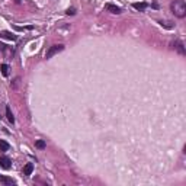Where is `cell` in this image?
Here are the masks:
<instances>
[{
  "mask_svg": "<svg viewBox=\"0 0 186 186\" xmlns=\"http://www.w3.org/2000/svg\"><path fill=\"white\" fill-rule=\"evenodd\" d=\"M172 45H173V48H175V50H177V51H179V53H180L182 55L186 54V50H185V47H183V42H182V41H179V39H177V41H175V42H173Z\"/></svg>",
  "mask_w": 186,
  "mask_h": 186,
  "instance_id": "cell-5",
  "label": "cell"
},
{
  "mask_svg": "<svg viewBox=\"0 0 186 186\" xmlns=\"http://www.w3.org/2000/svg\"><path fill=\"white\" fill-rule=\"evenodd\" d=\"M0 38H6V39H10V41H16L18 39L16 35H13L12 32H7V31H1L0 32Z\"/></svg>",
  "mask_w": 186,
  "mask_h": 186,
  "instance_id": "cell-6",
  "label": "cell"
},
{
  "mask_svg": "<svg viewBox=\"0 0 186 186\" xmlns=\"http://www.w3.org/2000/svg\"><path fill=\"white\" fill-rule=\"evenodd\" d=\"M66 13L67 15H74V13H76V9H74V7H70V9H67Z\"/></svg>",
  "mask_w": 186,
  "mask_h": 186,
  "instance_id": "cell-15",
  "label": "cell"
},
{
  "mask_svg": "<svg viewBox=\"0 0 186 186\" xmlns=\"http://www.w3.org/2000/svg\"><path fill=\"white\" fill-rule=\"evenodd\" d=\"M10 166H12V163H10V159L9 157H6V156H1L0 157V167L1 169H10Z\"/></svg>",
  "mask_w": 186,
  "mask_h": 186,
  "instance_id": "cell-4",
  "label": "cell"
},
{
  "mask_svg": "<svg viewBox=\"0 0 186 186\" xmlns=\"http://www.w3.org/2000/svg\"><path fill=\"white\" fill-rule=\"evenodd\" d=\"M32 170H33V164L32 163H28L25 167H23V175H31L32 173Z\"/></svg>",
  "mask_w": 186,
  "mask_h": 186,
  "instance_id": "cell-8",
  "label": "cell"
},
{
  "mask_svg": "<svg viewBox=\"0 0 186 186\" xmlns=\"http://www.w3.org/2000/svg\"><path fill=\"white\" fill-rule=\"evenodd\" d=\"M9 148H10V145H9L7 142L3 141V140H0V150H1V151H7Z\"/></svg>",
  "mask_w": 186,
  "mask_h": 186,
  "instance_id": "cell-11",
  "label": "cell"
},
{
  "mask_svg": "<svg viewBox=\"0 0 186 186\" xmlns=\"http://www.w3.org/2000/svg\"><path fill=\"white\" fill-rule=\"evenodd\" d=\"M160 25L162 26H164V28H173V25H172V22H169V21H160Z\"/></svg>",
  "mask_w": 186,
  "mask_h": 186,
  "instance_id": "cell-14",
  "label": "cell"
},
{
  "mask_svg": "<svg viewBox=\"0 0 186 186\" xmlns=\"http://www.w3.org/2000/svg\"><path fill=\"white\" fill-rule=\"evenodd\" d=\"M0 70H1V74L4 77L9 76V66H7V64H1V66H0Z\"/></svg>",
  "mask_w": 186,
  "mask_h": 186,
  "instance_id": "cell-9",
  "label": "cell"
},
{
  "mask_svg": "<svg viewBox=\"0 0 186 186\" xmlns=\"http://www.w3.org/2000/svg\"><path fill=\"white\" fill-rule=\"evenodd\" d=\"M0 182H1V183H6V185H12V183H13V180H12L10 177H0Z\"/></svg>",
  "mask_w": 186,
  "mask_h": 186,
  "instance_id": "cell-13",
  "label": "cell"
},
{
  "mask_svg": "<svg viewBox=\"0 0 186 186\" xmlns=\"http://www.w3.org/2000/svg\"><path fill=\"white\" fill-rule=\"evenodd\" d=\"M35 147H36V148H41V150L45 148V141L44 140H38V141L35 142Z\"/></svg>",
  "mask_w": 186,
  "mask_h": 186,
  "instance_id": "cell-12",
  "label": "cell"
},
{
  "mask_svg": "<svg viewBox=\"0 0 186 186\" xmlns=\"http://www.w3.org/2000/svg\"><path fill=\"white\" fill-rule=\"evenodd\" d=\"M170 9H172V13L175 16H177V18H185L186 16V4L183 0H175V1H172Z\"/></svg>",
  "mask_w": 186,
  "mask_h": 186,
  "instance_id": "cell-1",
  "label": "cell"
},
{
  "mask_svg": "<svg viewBox=\"0 0 186 186\" xmlns=\"http://www.w3.org/2000/svg\"><path fill=\"white\" fill-rule=\"evenodd\" d=\"M6 116H7V119H9V122H15V118H13V113H12V110L9 106H6Z\"/></svg>",
  "mask_w": 186,
  "mask_h": 186,
  "instance_id": "cell-10",
  "label": "cell"
},
{
  "mask_svg": "<svg viewBox=\"0 0 186 186\" xmlns=\"http://www.w3.org/2000/svg\"><path fill=\"white\" fill-rule=\"evenodd\" d=\"M63 50H64V45H63V44L53 45V47H50V48H48V51H47V54H45V58H47V60H48V58H53L55 54L61 53Z\"/></svg>",
  "mask_w": 186,
  "mask_h": 186,
  "instance_id": "cell-2",
  "label": "cell"
},
{
  "mask_svg": "<svg viewBox=\"0 0 186 186\" xmlns=\"http://www.w3.org/2000/svg\"><path fill=\"white\" fill-rule=\"evenodd\" d=\"M147 6H148V4L144 3V1H142V3H134V4H132L134 9H137V10H140V12H144L145 9H147Z\"/></svg>",
  "mask_w": 186,
  "mask_h": 186,
  "instance_id": "cell-7",
  "label": "cell"
},
{
  "mask_svg": "<svg viewBox=\"0 0 186 186\" xmlns=\"http://www.w3.org/2000/svg\"><path fill=\"white\" fill-rule=\"evenodd\" d=\"M105 10L110 12V13H115V15H119V13H122V9H121L119 6L113 4V3H106V4H105Z\"/></svg>",
  "mask_w": 186,
  "mask_h": 186,
  "instance_id": "cell-3",
  "label": "cell"
},
{
  "mask_svg": "<svg viewBox=\"0 0 186 186\" xmlns=\"http://www.w3.org/2000/svg\"><path fill=\"white\" fill-rule=\"evenodd\" d=\"M21 1H22V0H15V3H21Z\"/></svg>",
  "mask_w": 186,
  "mask_h": 186,
  "instance_id": "cell-16",
  "label": "cell"
}]
</instances>
